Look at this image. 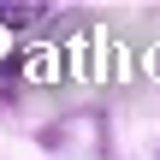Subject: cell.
<instances>
[{
    "instance_id": "obj_1",
    "label": "cell",
    "mask_w": 160,
    "mask_h": 160,
    "mask_svg": "<svg viewBox=\"0 0 160 160\" xmlns=\"http://www.w3.org/2000/svg\"><path fill=\"white\" fill-rule=\"evenodd\" d=\"M53 6H36V0H0V30H36L48 24Z\"/></svg>"
}]
</instances>
